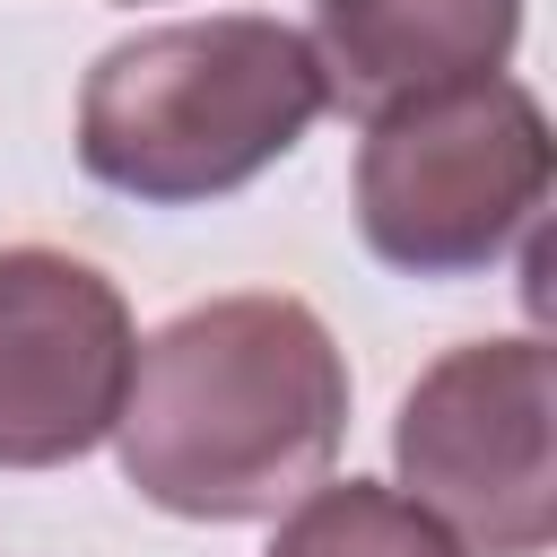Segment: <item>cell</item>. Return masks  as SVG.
Instances as JSON below:
<instances>
[{
    "label": "cell",
    "mask_w": 557,
    "mask_h": 557,
    "mask_svg": "<svg viewBox=\"0 0 557 557\" xmlns=\"http://www.w3.org/2000/svg\"><path fill=\"white\" fill-rule=\"evenodd\" d=\"M348 435V366L305 296H209L139 339L113 453L122 479L183 522H261L331 479Z\"/></svg>",
    "instance_id": "obj_1"
},
{
    "label": "cell",
    "mask_w": 557,
    "mask_h": 557,
    "mask_svg": "<svg viewBox=\"0 0 557 557\" xmlns=\"http://www.w3.org/2000/svg\"><path fill=\"white\" fill-rule=\"evenodd\" d=\"M331 113L313 44L278 17H183L113 44L78 87V165L148 209H191L278 165Z\"/></svg>",
    "instance_id": "obj_2"
},
{
    "label": "cell",
    "mask_w": 557,
    "mask_h": 557,
    "mask_svg": "<svg viewBox=\"0 0 557 557\" xmlns=\"http://www.w3.org/2000/svg\"><path fill=\"white\" fill-rule=\"evenodd\" d=\"M548 200V113L531 87L470 78L366 122L357 226L366 252L409 278H470L505 261Z\"/></svg>",
    "instance_id": "obj_3"
},
{
    "label": "cell",
    "mask_w": 557,
    "mask_h": 557,
    "mask_svg": "<svg viewBox=\"0 0 557 557\" xmlns=\"http://www.w3.org/2000/svg\"><path fill=\"white\" fill-rule=\"evenodd\" d=\"M392 461L409 505H426L479 557H540L557 540V366L548 339H470L435 357L400 418Z\"/></svg>",
    "instance_id": "obj_4"
},
{
    "label": "cell",
    "mask_w": 557,
    "mask_h": 557,
    "mask_svg": "<svg viewBox=\"0 0 557 557\" xmlns=\"http://www.w3.org/2000/svg\"><path fill=\"white\" fill-rule=\"evenodd\" d=\"M139 331L122 287L52 244H0V470H61L122 418Z\"/></svg>",
    "instance_id": "obj_5"
},
{
    "label": "cell",
    "mask_w": 557,
    "mask_h": 557,
    "mask_svg": "<svg viewBox=\"0 0 557 557\" xmlns=\"http://www.w3.org/2000/svg\"><path fill=\"white\" fill-rule=\"evenodd\" d=\"M522 0H313V70L322 96L357 122L496 78L513 61Z\"/></svg>",
    "instance_id": "obj_6"
},
{
    "label": "cell",
    "mask_w": 557,
    "mask_h": 557,
    "mask_svg": "<svg viewBox=\"0 0 557 557\" xmlns=\"http://www.w3.org/2000/svg\"><path fill=\"white\" fill-rule=\"evenodd\" d=\"M270 557H461V540L383 479H313L287 505Z\"/></svg>",
    "instance_id": "obj_7"
}]
</instances>
